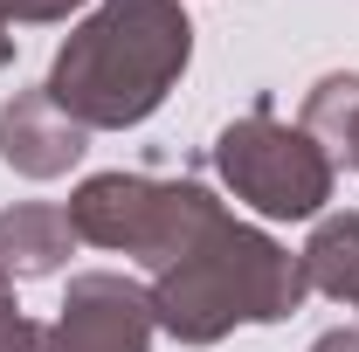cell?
Masks as SVG:
<instances>
[{"label":"cell","mask_w":359,"mask_h":352,"mask_svg":"<svg viewBox=\"0 0 359 352\" xmlns=\"http://www.w3.org/2000/svg\"><path fill=\"white\" fill-rule=\"evenodd\" d=\"M208 166H215V180L235 201H249L263 221H318L325 201H332V187H339L332 152L304 125H283L269 111V97L215 132Z\"/></svg>","instance_id":"4"},{"label":"cell","mask_w":359,"mask_h":352,"mask_svg":"<svg viewBox=\"0 0 359 352\" xmlns=\"http://www.w3.org/2000/svg\"><path fill=\"white\" fill-rule=\"evenodd\" d=\"M76 256V228H69V208H48V201H21L0 215V269L14 283H42V276H62Z\"/></svg>","instance_id":"7"},{"label":"cell","mask_w":359,"mask_h":352,"mask_svg":"<svg viewBox=\"0 0 359 352\" xmlns=\"http://www.w3.org/2000/svg\"><path fill=\"white\" fill-rule=\"evenodd\" d=\"M311 352H359V325H332V332H318Z\"/></svg>","instance_id":"12"},{"label":"cell","mask_w":359,"mask_h":352,"mask_svg":"<svg viewBox=\"0 0 359 352\" xmlns=\"http://www.w3.org/2000/svg\"><path fill=\"white\" fill-rule=\"evenodd\" d=\"M83 152H90V132L48 90H14L0 104V159L21 180H62Z\"/></svg>","instance_id":"6"},{"label":"cell","mask_w":359,"mask_h":352,"mask_svg":"<svg viewBox=\"0 0 359 352\" xmlns=\"http://www.w3.org/2000/svg\"><path fill=\"white\" fill-rule=\"evenodd\" d=\"M194 62V21L180 0H97L48 62V97L83 132H132L180 90Z\"/></svg>","instance_id":"1"},{"label":"cell","mask_w":359,"mask_h":352,"mask_svg":"<svg viewBox=\"0 0 359 352\" xmlns=\"http://www.w3.org/2000/svg\"><path fill=\"white\" fill-rule=\"evenodd\" d=\"M304 132L332 152V166H353L359 173V69H332L304 90Z\"/></svg>","instance_id":"9"},{"label":"cell","mask_w":359,"mask_h":352,"mask_svg":"<svg viewBox=\"0 0 359 352\" xmlns=\"http://www.w3.org/2000/svg\"><path fill=\"white\" fill-rule=\"evenodd\" d=\"M152 297L118 269H76L42 352H152Z\"/></svg>","instance_id":"5"},{"label":"cell","mask_w":359,"mask_h":352,"mask_svg":"<svg viewBox=\"0 0 359 352\" xmlns=\"http://www.w3.org/2000/svg\"><path fill=\"white\" fill-rule=\"evenodd\" d=\"M83 7L90 0H0V69L14 62V28H55Z\"/></svg>","instance_id":"10"},{"label":"cell","mask_w":359,"mask_h":352,"mask_svg":"<svg viewBox=\"0 0 359 352\" xmlns=\"http://www.w3.org/2000/svg\"><path fill=\"white\" fill-rule=\"evenodd\" d=\"M145 297H152V318L173 346H222L235 325L297 318V304L311 290H304L297 256L269 228L222 215L180 263H166L145 283Z\"/></svg>","instance_id":"2"},{"label":"cell","mask_w":359,"mask_h":352,"mask_svg":"<svg viewBox=\"0 0 359 352\" xmlns=\"http://www.w3.org/2000/svg\"><path fill=\"white\" fill-rule=\"evenodd\" d=\"M42 346H48V325H35L14 304V276L0 269V352H42Z\"/></svg>","instance_id":"11"},{"label":"cell","mask_w":359,"mask_h":352,"mask_svg":"<svg viewBox=\"0 0 359 352\" xmlns=\"http://www.w3.org/2000/svg\"><path fill=\"white\" fill-rule=\"evenodd\" d=\"M297 269H304V290L359 311V215H318L311 242L297 249Z\"/></svg>","instance_id":"8"},{"label":"cell","mask_w":359,"mask_h":352,"mask_svg":"<svg viewBox=\"0 0 359 352\" xmlns=\"http://www.w3.org/2000/svg\"><path fill=\"white\" fill-rule=\"evenodd\" d=\"M228 208L215 201L208 180H166V173H90L69 194V228L90 249L132 256L152 276L166 263H180Z\"/></svg>","instance_id":"3"}]
</instances>
